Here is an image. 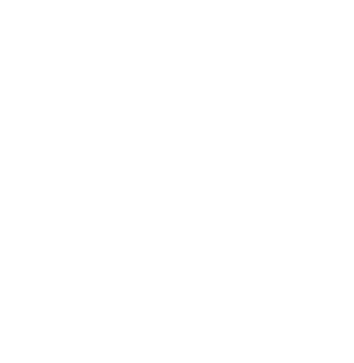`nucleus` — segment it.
Returning a JSON list of instances; mask_svg holds the SVG:
<instances>
[]
</instances>
